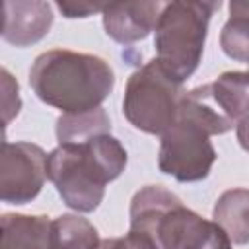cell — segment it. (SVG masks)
Listing matches in <instances>:
<instances>
[{
	"instance_id": "30bf717a",
	"label": "cell",
	"mask_w": 249,
	"mask_h": 249,
	"mask_svg": "<svg viewBox=\"0 0 249 249\" xmlns=\"http://www.w3.org/2000/svg\"><path fill=\"white\" fill-rule=\"evenodd\" d=\"M0 249H53L51 220L31 214H2Z\"/></svg>"
},
{
	"instance_id": "9a60e30c",
	"label": "cell",
	"mask_w": 249,
	"mask_h": 249,
	"mask_svg": "<svg viewBox=\"0 0 249 249\" xmlns=\"http://www.w3.org/2000/svg\"><path fill=\"white\" fill-rule=\"evenodd\" d=\"M107 132H111V121L103 107L80 115H60L56 119L58 144L86 142L97 134H107Z\"/></svg>"
},
{
	"instance_id": "5b68a950",
	"label": "cell",
	"mask_w": 249,
	"mask_h": 249,
	"mask_svg": "<svg viewBox=\"0 0 249 249\" xmlns=\"http://www.w3.org/2000/svg\"><path fill=\"white\" fill-rule=\"evenodd\" d=\"M183 93V84L152 58L128 76L123 115L136 130L161 136L177 121Z\"/></svg>"
},
{
	"instance_id": "d6986e66",
	"label": "cell",
	"mask_w": 249,
	"mask_h": 249,
	"mask_svg": "<svg viewBox=\"0 0 249 249\" xmlns=\"http://www.w3.org/2000/svg\"><path fill=\"white\" fill-rule=\"evenodd\" d=\"M200 249H233V243L228 237V233L214 222V226H212L206 241L200 245Z\"/></svg>"
},
{
	"instance_id": "4fadbf2b",
	"label": "cell",
	"mask_w": 249,
	"mask_h": 249,
	"mask_svg": "<svg viewBox=\"0 0 249 249\" xmlns=\"http://www.w3.org/2000/svg\"><path fill=\"white\" fill-rule=\"evenodd\" d=\"M99 241L95 226L80 214H62L51 220L53 249H95Z\"/></svg>"
},
{
	"instance_id": "ac0fdd59",
	"label": "cell",
	"mask_w": 249,
	"mask_h": 249,
	"mask_svg": "<svg viewBox=\"0 0 249 249\" xmlns=\"http://www.w3.org/2000/svg\"><path fill=\"white\" fill-rule=\"evenodd\" d=\"M107 4H91V2H56V8L64 18H88L97 12H103Z\"/></svg>"
},
{
	"instance_id": "5bb4252c",
	"label": "cell",
	"mask_w": 249,
	"mask_h": 249,
	"mask_svg": "<svg viewBox=\"0 0 249 249\" xmlns=\"http://www.w3.org/2000/svg\"><path fill=\"white\" fill-rule=\"evenodd\" d=\"M220 47L226 56L249 64V2H230V18L222 27Z\"/></svg>"
},
{
	"instance_id": "9c48e42d",
	"label": "cell",
	"mask_w": 249,
	"mask_h": 249,
	"mask_svg": "<svg viewBox=\"0 0 249 249\" xmlns=\"http://www.w3.org/2000/svg\"><path fill=\"white\" fill-rule=\"evenodd\" d=\"M163 2H117L107 4L103 14L105 33L121 43L130 45L146 39L154 31Z\"/></svg>"
},
{
	"instance_id": "52a82bcc",
	"label": "cell",
	"mask_w": 249,
	"mask_h": 249,
	"mask_svg": "<svg viewBox=\"0 0 249 249\" xmlns=\"http://www.w3.org/2000/svg\"><path fill=\"white\" fill-rule=\"evenodd\" d=\"M45 150L31 142H2L0 198L8 204H27L43 189L47 179Z\"/></svg>"
},
{
	"instance_id": "7c38bea8",
	"label": "cell",
	"mask_w": 249,
	"mask_h": 249,
	"mask_svg": "<svg viewBox=\"0 0 249 249\" xmlns=\"http://www.w3.org/2000/svg\"><path fill=\"white\" fill-rule=\"evenodd\" d=\"M206 86L214 105L230 121L239 123L249 115V72L230 70Z\"/></svg>"
},
{
	"instance_id": "3957f363",
	"label": "cell",
	"mask_w": 249,
	"mask_h": 249,
	"mask_svg": "<svg viewBox=\"0 0 249 249\" xmlns=\"http://www.w3.org/2000/svg\"><path fill=\"white\" fill-rule=\"evenodd\" d=\"M214 220L187 208L163 185H146L130 200V231L144 235L156 249H200Z\"/></svg>"
},
{
	"instance_id": "7a4b0ae2",
	"label": "cell",
	"mask_w": 249,
	"mask_h": 249,
	"mask_svg": "<svg viewBox=\"0 0 249 249\" xmlns=\"http://www.w3.org/2000/svg\"><path fill=\"white\" fill-rule=\"evenodd\" d=\"M124 146L111 132L97 134L86 142L58 144L47 158V179L56 187L62 202L76 212H93L107 183L115 181L126 167Z\"/></svg>"
},
{
	"instance_id": "8fae6325",
	"label": "cell",
	"mask_w": 249,
	"mask_h": 249,
	"mask_svg": "<svg viewBox=\"0 0 249 249\" xmlns=\"http://www.w3.org/2000/svg\"><path fill=\"white\" fill-rule=\"evenodd\" d=\"M212 218L228 233L231 243H249V189L233 187L224 191L214 204Z\"/></svg>"
},
{
	"instance_id": "2e32d148",
	"label": "cell",
	"mask_w": 249,
	"mask_h": 249,
	"mask_svg": "<svg viewBox=\"0 0 249 249\" xmlns=\"http://www.w3.org/2000/svg\"><path fill=\"white\" fill-rule=\"evenodd\" d=\"M21 109L19 99V86L8 72V68H2V113H4V124H8Z\"/></svg>"
},
{
	"instance_id": "6da1fadb",
	"label": "cell",
	"mask_w": 249,
	"mask_h": 249,
	"mask_svg": "<svg viewBox=\"0 0 249 249\" xmlns=\"http://www.w3.org/2000/svg\"><path fill=\"white\" fill-rule=\"evenodd\" d=\"M29 86L43 103L62 115H80L99 109L111 95L115 72L97 54L53 49L33 60Z\"/></svg>"
},
{
	"instance_id": "ba28073f",
	"label": "cell",
	"mask_w": 249,
	"mask_h": 249,
	"mask_svg": "<svg viewBox=\"0 0 249 249\" xmlns=\"http://www.w3.org/2000/svg\"><path fill=\"white\" fill-rule=\"evenodd\" d=\"M2 39L14 47L39 43L53 25V8L41 0H8L4 2Z\"/></svg>"
},
{
	"instance_id": "277c9868",
	"label": "cell",
	"mask_w": 249,
	"mask_h": 249,
	"mask_svg": "<svg viewBox=\"0 0 249 249\" xmlns=\"http://www.w3.org/2000/svg\"><path fill=\"white\" fill-rule=\"evenodd\" d=\"M220 2H165L154 27V47L160 64L181 84L202 60L208 23Z\"/></svg>"
},
{
	"instance_id": "ffe728a7",
	"label": "cell",
	"mask_w": 249,
	"mask_h": 249,
	"mask_svg": "<svg viewBox=\"0 0 249 249\" xmlns=\"http://www.w3.org/2000/svg\"><path fill=\"white\" fill-rule=\"evenodd\" d=\"M235 134H237L239 146H241L245 152H249V115L243 117V119L235 124Z\"/></svg>"
},
{
	"instance_id": "e0dca14e",
	"label": "cell",
	"mask_w": 249,
	"mask_h": 249,
	"mask_svg": "<svg viewBox=\"0 0 249 249\" xmlns=\"http://www.w3.org/2000/svg\"><path fill=\"white\" fill-rule=\"evenodd\" d=\"M95 249H156L144 235L130 231L124 237H109V239H101L99 245Z\"/></svg>"
},
{
	"instance_id": "8992f818",
	"label": "cell",
	"mask_w": 249,
	"mask_h": 249,
	"mask_svg": "<svg viewBox=\"0 0 249 249\" xmlns=\"http://www.w3.org/2000/svg\"><path fill=\"white\" fill-rule=\"evenodd\" d=\"M210 132L196 121L177 115V121L161 134L158 167L179 183H195L208 177L218 154Z\"/></svg>"
}]
</instances>
